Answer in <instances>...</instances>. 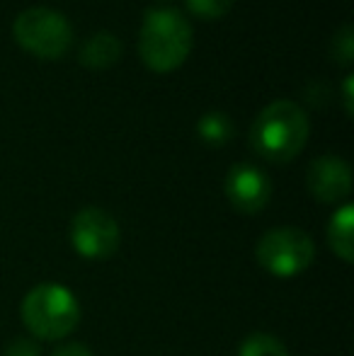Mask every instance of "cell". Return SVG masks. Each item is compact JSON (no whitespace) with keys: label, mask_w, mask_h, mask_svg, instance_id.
I'll return each mask as SVG.
<instances>
[{"label":"cell","mask_w":354,"mask_h":356,"mask_svg":"<svg viewBox=\"0 0 354 356\" xmlns=\"http://www.w3.org/2000/svg\"><path fill=\"white\" fill-rule=\"evenodd\" d=\"M308 117L296 102L277 99L267 104L250 129V145L269 163H289L308 141Z\"/></svg>","instance_id":"cell-1"},{"label":"cell","mask_w":354,"mask_h":356,"mask_svg":"<svg viewBox=\"0 0 354 356\" xmlns=\"http://www.w3.org/2000/svg\"><path fill=\"white\" fill-rule=\"evenodd\" d=\"M189 51H192V27L177 10L156 8L143 15L138 54L151 71H175L187 61Z\"/></svg>","instance_id":"cell-2"},{"label":"cell","mask_w":354,"mask_h":356,"mask_svg":"<svg viewBox=\"0 0 354 356\" xmlns=\"http://www.w3.org/2000/svg\"><path fill=\"white\" fill-rule=\"evenodd\" d=\"M22 323L39 339H63L81 323V303L61 284H39L22 300Z\"/></svg>","instance_id":"cell-3"},{"label":"cell","mask_w":354,"mask_h":356,"mask_svg":"<svg viewBox=\"0 0 354 356\" xmlns=\"http://www.w3.org/2000/svg\"><path fill=\"white\" fill-rule=\"evenodd\" d=\"M15 42L37 58H61L73 44V27L58 10L27 8L15 17Z\"/></svg>","instance_id":"cell-4"},{"label":"cell","mask_w":354,"mask_h":356,"mask_svg":"<svg viewBox=\"0 0 354 356\" xmlns=\"http://www.w3.org/2000/svg\"><path fill=\"white\" fill-rule=\"evenodd\" d=\"M255 257L272 277L291 279L313 264L316 245H313L311 235L298 228H272L260 238Z\"/></svg>","instance_id":"cell-5"},{"label":"cell","mask_w":354,"mask_h":356,"mask_svg":"<svg viewBox=\"0 0 354 356\" xmlns=\"http://www.w3.org/2000/svg\"><path fill=\"white\" fill-rule=\"evenodd\" d=\"M71 243L86 259H109L119 250L122 233L117 220L104 209L88 207L76 213L71 223Z\"/></svg>","instance_id":"cell-6"},{"label":"cell","mask_w":354,"mask_h":356,"mask_svg":"<svg viewBox=\"0 0 354 356\" xmlns=\"http://www.w3.org/2000/svg\"><path fill=\"white\" fill-rule=\"evenodd\" d=\"M226 197L236 211L252 216L267 207L272 197V184L267 175L255 165L238 163L226 175Z\"/></svg>","instance_id":"cell-7"},{"label":"cell","mask_w":354,"mask_h":356,"mask_svg":"<svg viewBox=\"0 0 354 356\" xmlns=\"http://www.w3.org/2000/svg\"><path fill=\"white\" fill-rule=\"evenodd\" d=\"M308 192L323 204H337L352 192V170L337 155H323L313 160L306 175Z\"/></svg>","instance_id":"cell-8"},{"label":"cell","mask_w":354,"mask_h":356,"mask_svg":"<svg viewBox=\"0 0 354 356\" xmlns=\"http://www.w3.org/2000/svg\"><path fill=\"white\" fill-rule=\"evenodd\" d=\"M119 56H122V42L112 32H95L81 47V63L92 71L114 66Z\"/></svg>","instance_id":"cell-9"},{"label":"cell","mask_w":354,"mask_h":356,"mask_svg":"<svg viewBox=\"0 0 354 356\" xmlns=\"http://www.w3.org/2000/svg\"><path fill=\"white\" fill-rule=\"evenodd\" d=\"M352 225H354L352 204H345L342 209H337L330 218V225H328V243H330V250L342 259V262H352L354 259Z\"/></svg>","instance_id":"cell-10"},{"label":"cell","mask_w":354,"mask_h":356,"mask_svg":"<svg viewBox=\"0 0 354 356\" xmlns=\"http://www.w3.org/2000/svg\"><path fill=\"white\" fill-rule=\"evenodd\" d=\"M197 134L207 145H223L231 138L233 127L223 112H207L197 124Z\"/></svg>","instance_id":"cell-11"},{"label":"cell","mask_w":354,"mask_h":356,"mask_svg":"<svg viewBox=\"0 0 354 356\" xmlns=\"http://www.w3.org/2000/svg\"><path fill=\"white\" fill-rule=\"evenodd\" d=\"M238 356H289V352L277 337L267 332H255L243 339Z\"/></svg>","instance_id":"cell-12"},{"label":"cell","mask_w":354,"mask_h":356,"mask_svg":"<svg viewBox=\"0 0 354 356\" xmlns=\"http://www.w3.org/2000/svg\"><path fill=\"white\" fill-rule=\"evenodd\" d=\"M330 54H332V61H337L340 66H350L354 61V29L350 24L337 29V34L332 37Z\"/></svg>","instance_id":"cell-13"},{"label":"cell","mask_w":354,"mask_h":356,"mask_svg":"<svg viewBox=\"0 0 354 356\" xmlns=\"http://www.w3.org/2000/svg\"><path fill=\"white\" fill-rule=\"evenodd\" d=\"M187 8L202 19H218L233 8V0H187Z\"/></svg>","instance_id":"cell-14"},{"label":"cell","mask_w":354,"mask_h":356,"mask_svg":"<svg viewBox=\"0 0 354 356\" xmlns=\"http://www.w3.org/2000/svg\"><path fill=\"white\" fill-rule=\"evenodd\" d=\"M3 356H39V347L29 337H17L5 347Z\"/></svg>","instance_id":"cell-15"},{"label":"cell","mask_w":354,"mask_h":356,"mask_svg":"<svg viewBox=\"0 0 354 356\" xmlns=\"http://www.w3.org/2000/svg\"><path fill=\"white\" fill-rule=\"evenodd\" d=\"M51 356H92V352H90L86 344L71 342V344H63V347H58Z\"/></svg>","instance_id":"cell-16"},{"label":"cell","mask_w":354,"mask_h":356,"mask_svg":"<svg viewBox=\"0 0 354 356\" xmlns=\"http://www.w3.org/2000/svg\"><path fill=\"white\" fill-rule=\"evenodd\" d=\"M352 88H354V80H352V75H347L345 78V85H342V97H345V112H347V117H352V112H354V104H352Z\"/></svg>","instance_id":"cell-17"}]
</instances>
